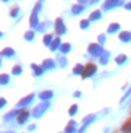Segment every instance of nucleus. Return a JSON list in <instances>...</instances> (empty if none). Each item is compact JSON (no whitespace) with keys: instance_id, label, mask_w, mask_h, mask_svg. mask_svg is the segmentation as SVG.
Instances as JSON below:
<instances>
[{"instance_id":"obj_1","label":"nucleus","mask_w":131,"mask_h":133,"mask_svg":"<svg viewBox=\"0 0 131 133\" xmlns=\"http://www.w3.org/2000/svg\"><path fill=\"white\" fill-rule=\"evenodd\" d=\"M96 73V65H88L84 66V71H83V78H88L91 75H94Z\"/></svg>"},{"instance_id":"obj_2","label":"nucleus","mask_w":131,"mask_h":133,"mask_svg":"<svg viewBox=\"0 0 131 133\" xmlns=\"http://www.w3.org/2000/svg\"><path fill=\"white\" fill-rule=\"evenodd\" d=\"M47 107H49V104H42V105H39V107H37V110L34 112V117H41V115L44 114V110L47 109Z\"/></svg>"},{"instance_id":"obj_3","label":"nucleus","mask_w":131,"mask_h":133,"mask_svg":"<svg viewBox=\"0 0 131 133\" xmlns=\"http://www.w3.org/2000/svg\"><path fill=\"white\" fill-rule=\"evenodd\" d=\"M28 112H26V110H23V112H19V114H18V123H24L26 122V118H28Z\"/></svg>"},{"instance_id":"obj_4","label":"nucleus","mask_w":131,"mask_h":133,"mask_svg":"<svg viewBox=\"0 0 131 133\" xmlns=\"http://www.w3.org/2000/svg\"><path fill=\"white\" fill-rule=\"evenodd\" d=\"M121 131H123V133H131V120H128L125 125H123V127H121Z\"/></svg>"},{"instance_id":"obj_5","label":"nucleus","mask_w":131,"mask_h":133,"mask_svg":"<svg viewBox=\"0 0 131 133\" xmlns=\"http://www.w3.org/2000/svg\"><path fill=\"white\" fill-rule=\"evenodd\" d=\"M52 96H54V92H52V91H44L42 94H41V99H44V101H45V99H50Z\"/></svg>"},{"instance_id":"obj_6","label":"nucleus","mask_w":131,"mask_h":133,"mask_svg":"<svg viewBox=\"0 0 131 133\" xmlns=\"http://www.w3.org/2000/svg\"><path fill=\"white\" fill-rule=\"evenodd\" d=\"M32 97H34V96H29V97H24V99H23V101H21V102H19V105H26V104H29V102L32 101Z\"/></svg>"},{"instance_id":"obj_7","label":"nucleus","mask_w":131,"mask_h":133,"mask_svg":"<svg viewBox=\"0 0 131 133\" xmlns=\"http://www.w3.org/2000/svg\"><path fill=\"white\" fill-rule=\"evenodd\" d=\"M57 29H58L60 34H62V32H65V28H63V23L62 21H57Z\"/></svg>"},{"instance_id":"obj_8","label":"nucleus","mask_w":131,"mask_h":133,"mask_svg":"<svg viewBox=\"0 0 131 133\" xmlns=\"http://www.w3.org/2000/svg\"><path fill=\"white\" fill-rule=\"evenodd\" d=\"M120 39H121V41H129V39H131V34H128V32H123V34L120 36Z\"/></svg>"},{"instance_id":"obj_9","label":"nucleus","mask_w":131,"mask_h":133,"mask_svg":"<svg viewBox=\"0 0 131 133\" xmlns=\"http://www.w3.org/2000/svg\"><path fill=\"white\" fill-rule=\"evenodd\" d=\"M99 18H100V11H94L91 15V19H99Z\"/></svg>"},{"instance_id":"obj_10","label":"nucleus","mask_w":131,"mask_h":133,"mask_svg":"<svg viewBox=\"0 0 131 133\" xmlns=\"http://www.w3.org/2000/svg\"><path fill=\"white\" fill-rule=\"evenodd\" d=\"M76 110H78V105H73V107L70 109V115H75V114H76Z\"/></svg>"},{"instance_id":"obj_11","label":"nucleus","mask_w":131,"mask_h":133,"mask_svg":"<svg viewBox=\"0 0 131 133\" xmlns=\"http://www.w3.org/2000/svg\"><path fill=\"white\" fill-rule=\"evenodd\" d=\"M32 70H36V75H41L42 73V70L39 68V66H34V65H32Z\"/></svg>"},{"instance_id":"obj_12","label":"nucleus","mask_w":131,"mask_h":133,"mask_svg":"<svg viewBox=\"0 0 131 133\" xmlns=\"http://www.w3.org/2000/svg\"><path fill=\"white\" fill-rule=\"evenodd\" d=\"M83 10V6H75V8H73V13H79Z\"/></svg>"},{"instance_id":"obj_13","label":"nucleus","mask_w":131,"mask_h":133,"mask_svg":"<svg viewBox=\"0 0 131 133\" xmlns=\"http://www.w3.org/2000/svg\"><path fill=\"white\" fill-rule=\"evenodd\" d=\"M6 81H8V76L3 75V76H2V83H3V84H6Z\"/></svg>"},{"instance_id":"obj_14","label":"nucleus","mask_w":131,"mask_h":133,"mask_svg":"<svg viewBox=\"0 0 131 133\" xmlns=\"http://www.w3.org/2000/svg\"><path fill=\"white\" fill-rule=\"evenodd\" d=\"M44 66H45V68H47V66L50 68V66H54V63H52V62H45V63H44Z\"/></svg>"},{"instance_id":"obj_15","label":"nucleus","mask_w":131,"mask_h":133,"mask_svg":"<svg viewBox=\"0 0 131 133\" xmlns=\"http://www.w3.org/2000/svg\"><path fill=\"white\" fill-rule=\"evenodd\" d=\"M81 28H88V21H81Z\"/></svg>"},{"instance_id":"obj_16","label":"nucleus","mask_w":131,"mask_h":133,"mask_svg":"<svg viewBox=\"0 0 131 133\" xmlns=\"http://www.w3.org/2000/svg\"><path fill=\"white\" fill-rule=\"evenodd\" d=\"M19 71H21V66H15V73H16V75H18Z\"/></svg>"}]
</instances>
